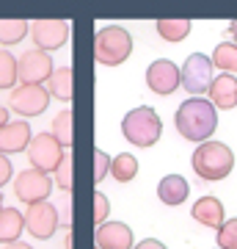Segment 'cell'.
Here are the masks:
<instances>
[{
  "label": "cell",
  "instance_id": "cell-29",
  "mask_svg": "<svg viewBox=\"0 0 237 249\" xmlns=\"http://www.w3.org/2000/svg\"><path fill=\"white\" fill-rule=\"evenodd\" d=\"M108 213H111V202H108V196L102 191H94V224H105Z\"/></svg>",
  "mask_w": 237,
  "mask_h": 249
},
{
  "label": "cell",
  "instance_id": "cell-32",
  "mask_svg": "<svg viewBox=\"0 0 237 249\" xmlns=\"http://www.w3.org/2000/svg\"><path fill=\"white\" fill-rule=\"evenodd\" d=\"M9 122H11V119H9V108L0 103V127H3V124H9Z\"/></svg>",
  "mask_w": 237,
  "mask_h": 249
},
{
  "label": "cell",
  "instance_id": "cell-8",
  "mask_svg": "<svg viewBox=\"0 0 237 249\" xmlns=\"http://www.w3.org/2000/svg\"><path fill=\"white\" fill-rule=\"evenodd\" d=\"M63 147L58 142H55V136L53 133H36L33 139H31V147H28V160L33 163V169L39 172H55L58 169V163L63 160Z\"/></svg>",
  "mask_w": 237,
  "mask_h": 249
},
{
  "label": "cell",
  "instance_id": "cell-27",
  "mask_svg": "<svg viewBox=\"0 0 237 249\" xmlns=\"http://www.w3.org/2000/svg\"><path fill=\"white\" fill-rule=\"evenodd\" d=\"M218 249H237V219L223 222L218 230Z\"/></svg>",
  "mask_w": 237,
  "mask_h": 249
},
{
  "label": "cell",
  "instance_id": "cell-1",
  "mask_svg": "<svg viewBox=\"0 0 237 249\" xmlns=\"http://www.w3.org/2000/svg\"><path fill=\"white\" fill-rule=\"evenodd\" d=\"M174 124H176V130H179L182 139L204 144L215 133V127H218V114H215V106H212L210 100L190 97L176 108Z\"/></svg>",
  "mask_w": 237,
  "mask_h": 249
},
{
  "label": "cell",
  "instance_id": "cell-6",
  "mask_svg": "<svg viewBox=\"0 0 237 249\" xmlns=\"http://www.w3.org/2000/svg\"><path fill=\"white\" fill-rule=\"evenodd\" d=\"M179 78H182V86L188 94H207L212 86V58H207L204 53H190L188 55V61L182 64V70H179Z\"/></svg>",
  "mask_w": 237,
  "mask_h": 249
},
{
  "label": "cell",
  "instance_id": "cell-22",
  "mask_svg": "<svg viewBox=\"0 0 237 249\" xmlns=\"http://www.w3.org/2000/svg\"><path fill=\"white\" fill-rule=\"evenodd\" d=\"M155 31L166 42H182L185 36L190 34V22L188 19H158L155 22Z\"/></svg>",
  "mask_w": 237,
  "mask_h": 249
},
{
  "label": "cell",
  "instance_id": "cell-3",
  "mask_svg": "<svg viewBox=\"0 0 237 249\" xmlns=\"http://www.w3.org/2000/svg\"><path fill=\"white\" fill-rule=\"evenodd\" d=\"M235 166V152L221 142H204L193 152V172L202 180H223Z\"/></svg>",
  "mask_w": 237,
  "mask_h": 249
},
{
  "label": "cell",
  "instance_id": "cell-2",
  "mask_svg": "<svg viewBox=\"0 0 237 249\" xmlns=\"http://www.w3.org/2000/svg\"><path fill=\"white\" fill-rule=\"evenodd\" d=\"M122 133L135 147H152V144H158L160 133H163V122H160V116L155 108L138 106V108H132V111L124 114Z\"/></svg>",
  "mask_w": 237,
  "mask_h": 249
},
{
  "label": "cell",
  "instance_id": "cell-17",
  "mask_svg": "<svg viewBox=\"0 0 237 249\" xmlns=\"http://www.w3.org/2000/svg\"><path fill=\"white\" fill-rule=\"evenodd\" d=\"M190 194V186H188V180L182 175H166V178L158 183V196L160 202L166 205H182Z\"/></svg>",
  "mask_w": 237,
  "mask_h": 249
},
{
  "label": "cell",
  "instance_id": "cell-25",
  "mask_svg": "<svg viewBox=\"0 0 237 249\" xmlns=\"http://www.w3.org/2000/svg\"><path fill=\"white\" fill-rule=\"evenodd\" d=\"M50 133L55 136V142L61 144L63 150H66V147L72 150V111H66V108H63L61 114H55L53 130H50Z\"/></svg>",
  "mask_w": 237,
  "mask_h": 249
},
{
  "label": "cell",
  "instance_id": "cell-11",
  "mask_svg": "<svg viewBox=\"0 0 237 249\" xmlns=\"http://www.w3.org/2000/svg\"><path fill=\"white\" fill-rule=\"evenodd\" d=\"M25 230L33 235V238H53L55 230H58V208L47 202H39V205H28L25 211Z\"/></svg>",
  "mask_w": 237,
  "mask_h": 249
},
{
  "label": "cell",
  "instance_id": "cell-13",
  "mask_svg": "<svg viewBox=\"0 0 237 249\" xmlns=\"http://www.w3.org/2000/svg\"><path fill=\"white\" fill-rule=\"evenodd\" d=\"M31 124L28 119H14V122L0 127V152L3 155H14V152H25L31 147Z\"/></svg>",
  "mask_w": 237,
  "mask_h": 249
},
{
  "label": "cell",
  "instance_id": "cell-31",
  "mask_svg": "<svg viewBox=\"0 0 237 249\" xmlns=\"http://www.w3.org/2000/svg\"><path fill=\"white\" fill-rule=\"evenodd\" d=\"M132 249H166V244L158 241V238H143V241H138Z\"/></svg>",
  "mask_w": 237,
  "mask_h": 249
},
{
  "label": "cell",
  "instance_id": "cell-9",
  "mask_svg": "<svg viewBox=\"0 0 237 249\" xmlns=\"http://www.w3.org/2000/svg\"><path fill=\"white\" fill-rule=\"evenodd\" d=\"M47 103H50V91L44 86H17L9 94V108L22 119L42 116L47 111Z\"/></svg>",
  "mask_w": 237,
  "mask_h": 249
},
{
  "label": "cell",
  "instance_id": "cell-7",
  "mask_svg": "<svg viewBox=\"0 0 237 249\" xmlns=\"http://www.w3.org/2000/svg\"><path fill=\"white\" fill-rule=\"evenodd\" d=\"M53 55L42 50H28L17 58V78L19 86H42L44 80L53 78Z\"/></svg>",
  "mask_w": 237,
  "mask_h": 249
},
{
  "label": "cell",
  "instance_id": "cell-23",
  "mask_svg": "<svg viewBox=\"0 0 237 249\" xmlns=\"http://www.w3.org/2000/svg\"><path fill=\"white\" fill-rule=\"evenodd\" d=\"M17 55L0 47V89H17Z\"/></svg>",
  "mask_w": 237,
  "mask_h": 249
},
{
  "label": "cell",
  "instance_id": "cell-33",
  "mask_svg": "<svg viewBox=\"0 0 237 249\" xmlns=\"http://www.w3.org/2000/svg\"><path fill=\"white\" fill-rule=\"evenodd\" d=\"M3 249H31V247H28L25 241H14V244H6Z\"/></svg>",
  "mask_w": 237,
  "mask_h": 249
},
{
  "label": "cell",
  "instance_id": "cell-18",
  "mask_svg": "<svg viewBox=\"0 0 237 249\" xmlns=\"http://www.w3.org/2000/svg\"><path fill=\"white\" fill-rule=\"evenodd\" d=\"M22 230H25V216L19 213L17 208H0V244L6 247V244H14V241H19V235H22Z\"/></svg>",
  "mask_w": 237,
  "mask_h": 249
},
{
  "label": "cell",
  "instance_id": "cell-4",
  "mask_svg": "<svg viewBox=\"0 0 237 249\" xmlns=\"http://www.w3.org/2000/svg\"><path fill=\"white\" fill-rule=\"evenodd\" d=\"M132 53V36L122 25H105L94 36V58L102 67H119Z\"/></svg>",
  "mask_w": 237,
  "mask_h": 249
},
{
  "label": "cell",
  "instance_id": "cell-35",
  "mask_svg": "<svg viewBox=\"0 0 237 249\" xmlns=\"http://www.w3.org/2000/svg\"><path fill=\"white\" fill-rule=\"evenodd\" d=\"M0 208H3V194H0Z\"/></svg>",
  "mask_w": 237,
  "mask_h": 249
},
{
  "label": "cell",
  "instance_id": "cell-26",
  "mask_svg": "<svg viewBox=\"0 0 237 249\" xmlns=\"http://www.w3.org/2000/svg\"><path fill=\"white\" fill-rule=\"evenodd\" d=\"M53 183L61 191H72V152L63 155V160L58 163V169L53 172Z\"/></svg>",
  "mask_w": 237,
  "mask_h": 249
},
{
  "label": "cell",
  "instance_id": "cell-36",
  "mask_svg": "<svg viewBox=\"0 0 237 249\" xmlns=\"http://www.w3.org/2000/svg\"><path fill=\"white\" fill-rule=\"evenodd\" d=\"M97 249H99V247H97Z\"/></svg>",
  "mask_w": 237,
  "mask_h": 249
},
{
  "label": "cell",
  "instance_id": "cell-16",
  "mask_svg": "<svg viewBox=\"0 0 237 249\" xmlns=\"http://www.w3.org/2000/svg\"><path fill=\"white\" fill-rule=\"evenodd\" d=\"M210 97L215 108H223V111L235 108L237 106V78L235 75H218L210 86Z\"/></svg>",
  "mask_w": 237,
  "mask_h": 249
},
{
  "label": "cell",
  "instance_id": "cell-28",
  "mask_svg": "<svg viewBox=\"0 0 237 249\" xmlns=\"http://www.w3.org/2000/svg\"><path fill=\"white\" fill-rule=\"evenodd\" d=\"M111 155L105 150H94V183H102L105 175L111 172Z\"/></svg>",
  "mask_w": 237,
  "mask_h": 249
},
{
  "label": "cell",
  "instance_id": "cell-5",
  "mask_svg": "<svg viewBox=\"0 0 237 249\" xmlns=\"http://www.w3.org/2000/svg\"><path fill=\"white\" fill-rule=\"evenodd\" d=\"M55 188L53 178L47 175V172H39V169H25L19 172L17 178H14V194H17L19 202L25 205H39V202H47V196L50 191Z\"/></svg>",
  "mask_w": 237,
  "mask_h": 249
},
{
  "label": "cell",
  "instance_id": "cell-24",
  "mask_svg": "<svg viewBox=\"0 0 237 249\" xmlns=\"http://www.w3.org/2000/svg\"><path fill=\"white\" fill-rule=\"evenodd\" d=\"M212 67L223 72H237V45L235 42H221L212 53Z\"/></svg>",
  "mask_w": 237,
  "mask_h": 249
},
{
  "label": "cell",
  "instance_id": "cell-12",
  "mask_svg": "<svg viewBox=\"0 0 237 249\" xmlns=\"http://www.w3.org/2000/svg\"><path fill=\"white\" fill-rule=\"evenodd\" d=\"M179 67L174 61H168V58H158V61L149 64V70H146V86H149L158 97H168V94H174L179 89Z\"/></svg>",
  "mask_w": 237,
  "mask_h": 249
},
{
  "label": "cell",
  "instance_id": "cell-30",
  "mask_svg": "<svg viewBox=\"0 0 237 249\" xmlns=\"http://www.w3.org/2000/svg\"><path fill=\"white\" fill-rule=\"evenodd\" d=\"M11 175H14V166H11L9 155L0 152V186H6V183L11 180Z\"/></svg>",
  "mask_w": 237,
  "mask_h": 249
},
{
  "label": "cell",
  "instance_id": "cell-20",
  "mask_svg": "<svg viewBox=\"0 0 237 249\" xmlns=\"http://www.w3.org/2000/svg\"><path fill=\"white\" fill-rule=\"evenodd\" d=\"M25 34H31V22L28 19H0V45H3V50L9 45L22 42Z\"/></svg>",
  "mask_w": 237,
  "mask_h": 249
},
{
  "label": "cell",
  "instance_id": "cell-14",
  "mask_svg": "<svg viewBox=\"0 0 237 249\" xmlns=\"http://www.w3.org/2000/svg\"><path fill=\"white\" fill-rule=\"evenodd\" d=\"M94 244L99 249H132V230L124 222H105L94 232Z\"/></svg>",
  "mask_w": 237,
  "mask_h": 249
},
{
  "label": "cell",
  "instance_id": "cell-21",
  "mask_svg": "<svg viewBox=\"0 0 237 249\" xmlns=\"http://www.w3.org/2000/svg\"><path fill=\"white\" fill-rule=\"evenodd\" d=\"M111 175H113V180H119V183L135 180V175H138V160H135V155L119 152V155L111 160Z\"/></svg>",
  "mask_w": 237,
  "mask_h": 249
},
{
  "label": "cell",
  "instance_id": "cell-15",
  "mask_svg": "<svg viewBox=\"0 0 237 249\" xmlns=\"http://www.w3.org/2000/svg\"><path fill=\"white\" fill-rule=\"evenodd\" d=\"M190 213L199 224L204 227H215L221 230L223 227V202L215 199V196H202V199H196V205L190 208Z\"/></svg>",
  "mask_w": 237,
  "mask_h": 249
},
{
  "label": "cell",
  "instance_id": "cell-34",
  "mask_svg": "<svg viewBox=\"0 0 237 249\" xmlns=\"http://www.w3.org/2000/svg\"><path fill=\"white\" fill-rule=\"evenodd\" d=\"M229 34H232V39H235V45H237V19L229 25Z\"/></svg>",
  "mask_w": 237,
  "mask_h": 249
},
{
  "label": "cell",
  "instance_id": "cell-10",
  "mask_svg": "<svg viewBox=\"0 0 237 249\" xmlns=\"http://www.w3.org/2000/svg\"><path fill=\"white\" fill-rule=\"evenodd\" d=\"M31 39H33L36 50L53 53V50L66 45L69 22H63V19H33L31 22Z\"/></svg>",
  "mask_w": 237,
  "mask_h": 249
},
{
  "label": "cell",
  "instance_id": "cell-19",
  "mask_svg": "<svg viewBox=\"0 0 237 249\" xmlns=\"http://www.w3.org/2000/svg\"><path fill=\"white\" fill-rule=\"evenodd\" d=\"M47 91H50V97L61 100V103H72V70L69 67H58L53 72V78L47 80Z\"/></svg>",
  "mask_w": 237,
  "mask_h": 249
}]
</instances>
